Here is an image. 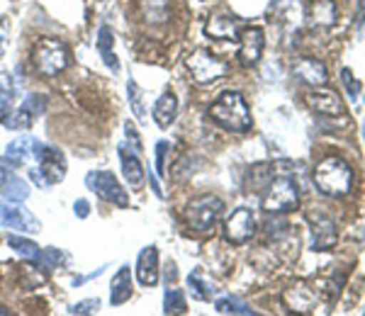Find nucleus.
<instances>
[{
	"label": "nucleus",
	"mask_w": 365,
	"mask_h": 316,
	"mask_svg": "<svg viewBox=\"0 0 365 316\" xmlns=\"http://www.w3.org/2000/svg\"><path fill=\"white\" fill-rule=\"evenodd\" d=\"M29 178H32V183L34 185H39L44 190V187H51L49 185V180H46V175L42 173V168H32V171H29Z\"/></svg>",
	"instance_id": "obj_36"
},
{
	"label": "nucleus",
	"mask_w": 365,
	"mask_h": 316,
	"mask_svg": "<svg viewBox=\"0 0 365 316\" xmlns=\"http://www.w3.org/2000/svg\"><path fill=\"white\" fill-rule=\"evenodd\" d=\"M309 107L322 117H344L346 105L334 90H317L307 98Z\"/></svg>",
	"instance_id": "obj_16"
},
{
	"label": "nucleus",
	"mask_w": 365,
	"mask_h": 316,
	"mask_svg": "<svg viewBox=\"0 0 365 316\" xmlns=\"http://www.w3.org/2000/svg\"><path fill=\"white\" fill-rule=\"evenodd\" d=\"M73 212H76V216H81V219H86V216L91 214V204H88V200H76V204H73Z\"/></svg>",
	"instance_id": "obj_37"
},
{
	"label": "nucleus",
	"mask_w": 365,
	"mask_h": 316,
	"mask_svg": "<svg viewBox=\"0 0 365 316\" xmlns=\"http://www.w3.org/2000/svg\"><path fill=\"white\" fill-rule=\"evenodd\" d=\"M187 290H190V295L200 302H210L212 297H215V288H212L210 283H205L200 273H190V278H187Z\"/></svg>",
	"instance_id": "obj_26"
},
{
	"label": "nucleus",
	"mask_w": 365,
	"mask_h": 316,
	"mask_svg": "<svg viewBox=\"0 0 365 316\" xmlns=\"http://www.w3.org/2000/svg\"><path fill=\"white\" fill-rule=\"evenodd\" d=\"M22 107L27 110L29 115L37 120V117H42L44 115V110H46V95H39V93H32V95H27L25 100H22Z\"/></svg>",
	"instance_id": "obj_31"
},
{
	"label": "nucleus",
	"mask_w": 365,
	"mask_h": 316,
	"mask_svg": "<svg viewBox=\"0 0 365 316\" xmlns=\"http://www.w3.org/2000/svg\"><path fill=\"white\" fill-rule=\"evenodd\" d=\"M241 29H244V25L234 15H210V20L205 22V34L210 39H220V42H234V39H239Z\"/></svg>",
	"instance_id": "obj_14"
},
{
	"label": "nucleus",
	"mask_w": 365,
	"mask_h": 316,
	"mask_svg": "<svg viewBox=\"0 0 365 316\" xmlns=\"http://www.w3.org/2000/svg\"><path fill=\"white\" fill-rule=\"evenodd\" d=\"M15 102V83L10 80L8 73H0V122L10 115Z\"/></svg>",
	"instance_id": "obj_25"
},
{
	"label": "nucleus",
	"mask_w": 365,
	"mask_h": 316,
	"mask_svg": "<svg viewBox=\"0 0 365 316\" xmlns=\"http://www.w3.org/2000/svg\"><path fill=\"white\" fill-rule=\"evenodd\" d=\"M151 187H154V192H156V195H158V197H163V190H161V185H158L156 175H154V178H151Z\"/></svg>",
	"instance_id": "obj_41"
},
{
	"label": "nucleus",
	"mask_w": 365,
	"mask_h": 316,
	"mask_svg": "<svg viewBox=\"0 0 365 316\" xmlns=\"http://www.w3.org/2000/svg\"><path fill=\"white\" fill-rule=\"evenodd\" d=\"M168 151H170V144L166 142V139H161V142L156 144V173H158V178H163V175H166Z\"/></svg>",
	"instance_id": "obj_33"
},
{
	"label": "nucleus",
	"mask_w": 365,
	"mask_h": 316,
	"mask_svg": "<svg viewBox=\"0 0 365 316\" xmlns=\"http://www.w3.org/2000/svg\"><path fill=\"white\" fill-rule=\"evenodd\" d=\"M10 175H13V173H8L3 166H0V190H3V185L8 183V178H10Z\"/></svg>",
	"instance_id": "obj_40"
},
{
	"label": "nucleus",
	"mask_w": 365,
	"mask_h": 316,
	"mask_svg": "<svg viewBox=\"0 0 365 316\" xmlns=\"http://www.w3.org/2000/svg\"><path fill=\"white\" fill-rule=\"evenodd\" d=\"M0 224L15 231H39V219L29 209L22 207V202H0Z\"/></svg>",
	"instance_id": "obj_9"
},
{
	"label": "nucleus",
	"mask_w": 365,
	"mask_h": 316,
	"mask_svg": "<svg viewBox=\"0 0 365 316\" xmlns=\"http://www.w3.org/2000/svg\"><path fill=\"white\" fill-rule=\"evenodd\" d=\"M0 314H3V316H10V312H8L5 307H0Z\"/></svg>",
	"instance_id": "obj_42"
},
{
	"label": "nucleus",
	"mask_w": 365,
	"mask_h": 316,
	"mask_svg": "<svg viewBox=\"0 0 365 316\" xmlns=\"http://www.w3.org/2000/svg\"><path fill=\"white\" fill-rule=\"evenodd\" d=\"M341 80H344V85H346V90H349L351 100H356L358 93H361V83H358V80L353 78L351 68H344V71H341Z\"/></svg>",
	"instance_id": "obj_35"
},
{
	"label": "nucleus",
	"mask_w": 365,
	"mask_h": 316,
	"mask_svg": "<svg viewBox=\"0 0 365 316\" xmlns=\"http://www.w3.org/2000/svg\"><path fill=\"white\" fill-rule=\"evenodd\" d=\"M86 185L91 187L93 192H96L100 200L115 204V207H127V204H129V197H127L125 187L120 185V180H117L110 171H93V173H88Z\"/></svg>",
	"instance_id": "obj_7"
},
{
	"label": "nucleus",
	"mask_w": 365,
	"mask_h": 316,
	"mask_svg": "<svg viewBox=\"0 0 365 316\" xmlns=\"http://www.w3.org/2000/svg\"><path fill=\"white\" fill-rule=\"evenodd\" d=\"M32 142H34L32 137H20V139H15V142H10L8 149H5V156L0 158V163H3V166H10V168H20L29 154Z\"/></svg>",
	"instance_id": "obj_22"
},
{
	"label": "nucleus",
	"mask_w": 365,
	"mask_h": 316,
	"mask_svg": "<svg viewBox=\"0 0 365 316\" xmlns=\"http://www.w3.org/2000/svg\"><path fill=\"white\" fill-rule=\"evenodd\" d=\"M336 3L334 0H312L307 8V25L312 29H329L336 25Z\"/></svg>",
	"instance_id": "obj_15"
},
{
	"label": "nucleus",
	"mask_w": 365,
	"mask_h": 316,
	"mask_svg": "<svg viewBox=\"0 0 365 316\" xmlns=\"http://www.w3.org/2000/svg\"><path fill=\"white\" fill-rule=\"evenodd\" d=\"M0 195H3L8 202H25L29 197V185L25 180L17 178V175H10L8 183H5L3 190H0Z\"/></svg>",
	"instance_id": "obj_24"
},
{
	"label": "nucleus",
	"mask_w": 365,
	"mask_h": 316,
	"mask_svg": "<svg viewBox=\"0 0 365 316\" xmlns=\"http://www.w3.org/2000/svg\"><path fill=\"white\" fill-rule=\"evenodd\" d=\"M225 216V202L217 195H200L185 207V221L192 231H210Z\"/></svg>",
	"instance_id": "obj_5"
},
{
	"label": "nucleus",
	"mask_w": 365,
	"mask_h": 316,
	"mask_svg": "<svg viewBox=\"0 0 365 316\" xmlns=\"http://www.w3.org/2000/svg\"><path fill=\"white\" fill-rule=\"evenodd\" d=\"M312 221V248L314 251H329L339 241L336 221L331 219L324 209H317L309 216Z\"/></svg>",
	"instance_id": "obj_10"
},
{
	"label": "nucleus",
	"mask_w": 365,
	"mask_h": 316,
	"mask_svg": "<svg viewBox=\"0 0 365 316\" xmlns=\"http://www.w3.org/2000/svg\"><path fill=\"white\" fill-rule=\"evenodd\" d=\"M98 54L103 56V61H105V66L110 68V71H120V61H117V56H115V49H113V44H115V37H113V29H110L108 25H103L98 29Z\"/></svg>",
	"instance_id": "obj_21"
},
{
	"label": "nucleus",
	"mask_w": 365,
	"mask_h": 316,
	"mask_svg": "<svg viewBox=\"0 0 365 316\" xmlns=\"http://www.w3.org/2000/svg\"><path fill=\"white\" fill-rule=\"evenodd\" d=\"M32 151H34V158L39 161L42 173L46 175V180H49V185H56L66 178V158H63L61 151L54 149V146L37 142V139L32 142Z\"/></svg>",
	"instance_id": "obj_8"
},
{
	"label": "nucleus",
	"mask_w": 365,
	"mask_h": 316,
	"mask_svg": "<svg viewBox=\"0 0 365 316\" xmlns=\"http://www.w3.org/2000/svg\"><path fill=\"white\" fill-rule=\"evenodd\" d=\"M117 154H120L122 175H125L127 183L132 185V187H141V185H144L146 171H144V166H141V158H139V154H134V151H129L125 144H120V149H117Z\"/></svg>",
	"instance_id": "obj_18"
},
{
	"label": "nucleus",
	"mask_w": 365,
	"mask_h": 316,
	"mask_svg": "<svg viewBox=\"0 0 365 316\" xmlns=\"http://www.w3.org/2000/svg\"><path fill=\"white\" fill-rule=\"evenodd\" d=\"M3 44H5V37H3V34H0V49H3Z\"/></svg>",
	"instance_id": "obj_43"
},
{
	"label": "nucleus",
	"mask_w": 365,
	"mask_h": 316,
	"mask_svg": "<svg viewBox=\"0 0 365 316\" xmlns=\"http://www.w3.org/2000/svg\"><path fill=\"white\" fill-rule=\"evenodd\" d=\"M34 66L42 75H58L68 68L71 63V51L68 46L56 37H44L39 39L34 46Z\"/></svg>",
	"instance_id": "obj_4"
},
{
	"label": "nucleus",
	"mask_w": 365,
	"mask_h": 316,
	"mask_svg": "<svg viewBox=\"0 0 365 316\" xmlns=\"http://www.w3.org/2000/svg\"><path fill=\"white\" fill-rule=\"evenodd\" d=\"M175 115H178V98L168 90V93H163L154 105V122L166 130V127H170L175 122Z\"/></svg>",
	"instance_id": "obj_20"
},
{
	"label": "nucleus",
	"mask_w": 365,
	"mask_h": 316,
	"mask_svg": "<svg viewBox=\"0 0 365 316\" xmlns=\"http://www.w3.org/2000/svg\"><path fill=\"white\" fill-rule=\"evenodd\" d=\"M127 90H129V105H132V112L137 115V120L144 117V98H141V90L137 88L134 80H129L127 83Z\"/></svg>",
	"instance_id": "obj_32"
},
{
	"label": "nucleus",
	"mask_w": 365,
	"mask_h": 316,
	"mask_svg": "<svg viewBox=\"0 0 365 316\" xmlns=\"http://www.w3.org/2000/svg\"><path fill=\"white\" fill-rule=\"evenodd\" d=\"M8 246L15 251L20 258H25L29 263H37L39 260V253H42V248H39L34 241H29L25 236H8Z\"/></svg>",
	"instance_id": "obj_23"
},
{
	"label": "nucleus",
	"mask_w": 365,
	"mask_h": 316,
	"mask_svg": "<svg viewBox=\"0 0 365 316\" xmlns=\"http://www.w3.org/2000/svg\"><path fill=\"white\" fill-rule=\"evenodd\" d=\"M210 120L227 132H249L253 127L251 110L241 93H222L210 105Z\"/></svg>",
	"instance_id": "obj_1"
},
{
	"label": "nucleus",
	"mask_w": 365,
	"mask_h": 316,
	"mask_svg": "<svg viewBox=\"0 0 365 316\" xmlns=\"http://www.w3.org/2000/svg\"><path fill=\"white\" fill-rule=\"evenodd\" d=\"M312 178H314L317 190L324 192L327 197H346L351 192V185H353L351 166L339 156L322 158V161L317 163Z\"/></svg>",
	"instance_id": "obj_2"
},
{
	"label": "nucleus",
	"mask_w": 365,
	"mask_h": 316,
	"mask_svg": "<svg viewBox=\"0 0 365 316\" xmlns=\"http://www.w3.org/2000/svg\"><path fill=\"white\" fill-rule=\"evenodd\" d=\"M363 241H365V233H363Z\"/></svg>",
	"instance_id": "obj_44"
},
{
	"label": "nucleus",
	"mask_w": 365,
	"mask_h": 316,
	"mask_svg": "<svg viewBox=\"0 0 365 316\" xmlns=\"http://www.w3.org/2000/svg\"><path fill=\"white\" fill-rule=\"evenodd\" d=\"M100 312V300H83L78 304H71L68 314H96Z\"/></svg>",
	"instance_id": "obj_34"
},
{
	"label": "nucleus",
	"mask_w": 365,
	"mask_h": 316,
	"mask_svg": "<svg viewBox=\"0 0 365 316\" xmlns=\"http://www.w3.org/2000/svg\"><path fill=\"white\" fill-rule=\"evenodd\" d=\"M3 125L8 127V130H27V127H32L34 125V117L27 112L25 107H13L10 110V115L3 120Z\"/></svg>",
	"instance_id": "obj_27"
},
{
	"label": "nucleus",
	"mask_w": 365,
	"mask_h": 316,
	"mask_svg": "<svg viewBox=\"0 0 365 316\" xmlns=\"http://www.w3.org/2000/svg\"><path fill=\"white\" fill-rule=\"evenodd\" d=\"M129 297H132V270L127 265H122L113 275V283H110V304L120 307V304L129 302Z\"/></svg>",
	"instance_id": "obj_19"
},
{
	"label": "nucleus",
	"mask_w": 365,
	"mask_h": 316,
	"mask_svg": "<svg viewBox=\"0 0 365 316\" xmlns=\"http://www.w3.org/2000/svg\"><path fill=\"white\" fill-rule=\"evenodd\" d=\"M185 66L195 83H212V80H217V78H225L229 71V66L222 58L212 56L210 51H205V49L192 51V54L185 58Z\"/></svg>",
	"instance_id": "obj_6"
},
{
	"label": "nucleus",
	"mask_w": 365,
	"mask_h": 316,
	"mask_svg": "<svg viewBox=\"0 0 365 316\" xmlns=\"http://www.w3.org/2000/svg\"><path fill=\"white\" fill-rule=\"evenodd\" d=\"M363 22H365V0H361V8H358L356 27H363Z\"/></svg>",
	"instance_id": "obj_39"
},
{
	"label": "nucleus",
	"mask_w": 365,
	"mask_h": 316,
	"mask_svg": "<svg viewBox=\"0 0 365 316\" xmlns=\"http://www.w3.org/2000/svg\"><path fill=\"white\" fill-rule=\"evenodd\" d=\"M105 268H98V270H93L91 275H83V278H73V285H83V283H88V280H93V278H98L100 273H103Z\"/></svg>",
	"instance_id": "obj_38"
},
{
	"label": "nucleus",
	"mask_w": 365,
	"mask_h": 316,
	"mask_svg": "<svg viewBox=\"0 0 365 316\" xmlns=\"http://www.w3.org/2000/svg\"><path fill=\"white\" fill-rule=\"evenodd\" d=\"M263 46H266V37H263L261 27H244L239 34V61L241 66L251 68L261 61Z\"/></svg>",
	"instance_id": "obj_12"
},
{
	"label": "nucleus",
	"mask_w": 365,
	"mask_h": 316,
	"mask_svg": "<svg viewBox=\"0 0 365 316\" xmlns=\"http://www.w3.org/2000/svg\"><path fill=\"white\" fill-rule=\"evenodd\" d=\"M137 280L144 288H154L161 280L158 275V248L156 246H146L137 258Z\"/></svg>",
	"instance_id": "obj_17"
},
{
	"label": "nucleus",
	"mask_w": 365,
	"mask_h": 316,
	"mask_svg": "<svg viewBox=\"0 0 365 316\" xmlns=\"http://www.w3.org/2000/svg\"><path fill=\"white\" fill-rule=\"evenodd\" d=\"M292 78L307 88H324L329 83L327 66H324L319 58H312V56L295 58V63H292Z\"/></svg>",
	"instance_id": "obj_11"
},
{
	"label": "nucleus",
	"mask_w": 365,
	"mask_h": 316,
	"mask_svg": "<svg viewBox=\"0 0 365 316\" xmlns=\"http://www.w3.org/2000/svg\"><path fill=\"white\" fill-rule=\"evenodd\" d=\"M66 253L63 251H58V248H44L42 253H39V260H37V265L39 268H44V273H49V270H54V268H58L61 263H66Z\"/></svg>",
	"instance_id": "obj_29"
},
{
	"label": "nucleus",
	"mask_w": 365,
	"mask_h": 316,
	"mask_svg": "<svg viewBox=\"0 0 365 316\" xmlns=\"http://www.w3.org/2000/svg\"><path fill=\"white\" fill-rule=\"evenodd\" d=\"M163 312L166 314H182L185 312V300H182V292L178 288L166 290V297H163Z\"/></svg>",
	"instance_id": "obj_30"
},
{
	"label": "nucleus",
	"mask_w": 365,
	"mask_h": 316,
	"mask_svg": "<svg viewBox=\"0 0 365 316\" xmlns=\"http://www.w3.org/2000/svg\"><path fill=\"white\" fill-rule=\"evenodd\" d=\"M215 309L220 314H246V316L253 314V309L249 304H244L241 300H237V297H222V300H217Z\"/></svg>",
	"instance_id": "obj_28"
},
{
	"label": "nucleus",
	"mask_w": 365,
	"mask_h": 316,
	"mask_svg": "<svg viewBox=\"0 0 365 316\" xmlns=\"http://www.w3.org/2000/svg\"><path fill=\"white\" fill-rule=\"evenodd\" d=\"M299 204V187L292 180V173H278L270 183L263 187L261 207L268 214H285L292 212Z\"/></svg>",
	"instance_id": "obj_3"
},
{
	"label": "nucleus",
	"mask_w": 365,
	"mask_h": 316,
	"mask_svg": "<svg viewBox=\"0 0 365 316\" xmlns=\"http://www.w3.org/2000/svg\"><path fill=\"white\" fill-rule=\"evenodd\" d=\"M256 233V216H253L251 209L239 207L229 214L227 224H225V236L227 241L232 243H246L249 238Z\"/></svg>",
	"instance_id": "obj_13"
}]
</instances>
